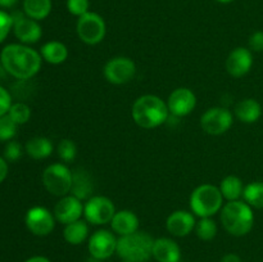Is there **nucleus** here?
<instances>
[{
	"label": "nucleus",
	"instance_id": "obj_1",
	"mask_svg": "<svg viewBox=\"0 0 263 262\" xmlns=\"http://www.w3.org/2000/svg\"><path fill=\"white\" fill-rule=\"evenodd\" d=\"M0 63L17 80H31L40 72L43 57L25 44H9L0 51Z\"/></svg>",
	"mask_w": 263,
	"mask_h": 262
},
{
	"label": "nucleus",
	"instance_id": "obj_2",
	"mask_svg": "<svg viewBox=\"0 0 263 262\" xmlns=\"http://www.w3.org/2000/svg\"><path fill=\"white\" fill-rule=\"evenodd\" d=\"M131 115L136 125L145 130H151L167 122L170 110L167 102H164L162 98L153 94H145L134 102Z\"/></svg>",
	"mask_w": 263,
	"mask_h": 262
},
{
	"label": "nucleus",
	"instance_id": "obj_3",
	"mask_svg": "<svg viewBox=\"0 0 263 262\" xmlns=\"http://www.w3.org/2000/svg\"><path fill=\"white\" fill-rule=\"evenodd\" d=\"M220 220L230 235L244 236L253 229L254 213L251 205L244 200H231L225 203L220 211Z\"/></svg>",
	"mask_w": 263,
	"mask_h": 262
},
{
	"label": "nucleus",
	"instance_id": "obj_4",
	"mask_svg": "<svg viewBox=\"0 0 263 262\" xmlns=\"http://www.w3.org/2000/svg\"><path fill=\"white\" fill-rule=\"evenodd\" d=\"M154 239L146 231H135L128 235L120 236L116 253L130 262H146L153 257Z\"/></svg>",
	"mask_w": 263,
	"mask_h": 262
},
{
	"label": "nucleus",
	"instance_id": "obj_5",
	"mask_svg": "<svg viewBox=\"0 0 263 262\" xmlns=\"http://www.w3.org/2000/svg\"><path fill=\"white\" fill-rule=\"evenodd\" d=\"M223 197L218 186L212 184H202L190 194V210L199 218L212 217L223 207Z\"/></svg>",
	"mask_w": 263,
	"mask_h": 262
},
{
	"label": "nucleus",
	"instance_id": "obj_6",
	"mask_svg": "<svg viewBox=\"0 0 263 262\" xmlns=\"http://www.w3.org/2000/svg\"><path fill=\"white\" fill-rule=\"evenodd\" d=\"M72 181H73V172L68 166L61 162L51 163L44 170L43 184L44 188L55 197H64L71 193Z\"/></svg>",
	"mask_w": 263,
	"mask_h": 262
},
{
	"label": "nucleus",
	"instance_id": "obj_7",
	"mask_svg": "<svg viewBox=\"0 0 263 262\" xmlns=\"http://www.w3.org/2000/svg\"><path fill=\"white\" fill-rule=\"evenodd\" d=\"M77 36L82 43L87 45H97L102 43L107 33V25L104 18L95 12H87L86 14L77 18Z\"/></svg>",
	"mask_w": 263,
	"mask_h": 262
},
{
	"label": "nucleus",
	"instance_id": "obj_8",
	"mask_svg": "<svg viewBox=\"0 0 263 262\" xmlns=\"http://www.w3.org/2000/svg\"><path fill=\"white\" fill-rule=\"evenodd\" d=\"M116 212L115 203L104 195H92L84 204L85 220L95 226L110 223Z\"/></svg>",
	"mask_w": 263,
	"mask_h": 262
},
{
	"label": "nucleus",
	"instance_id": "obj_9",
	"mask_svg": "<svg viewBox=\"0 0 263 262\" xmlns=\"http://www.w3.org/2000/svg\"><path fill=\"white\" fill-rule=\"evenodd\" d=\"M234 123V115L225 107L208 108L200 116V127L208 135L218 136L228 133Z\"/></svg>",
	"mask_w": 263,
	"mask_h": 262
},
{
	"label": "nucleus",
	"instance_id": "obj_10",
	"mask_svg": "<svg viewBox=\"0 0 263 262\" xmlns=\"http://www.w3.org/2000/svg\"><path fill=\"white\" fill-rule=\"evenodd\" d=\"M103 74L110 84L125 85L135 77L136 64L128 57H115L105 63Z\"/></svg>",
	"mask_w": 263,
	"mask_h": 262
},
{
	"label": "nucleus",
	"instance_id": "obj_11",
	"mask_svg": "<svg viewBox=\"0 0 263 262\" xmlns=\"http://www.w3.org/2000/svg\"><path fill=\"white\" fill-rule=\"evenodd\" d=\"M55 216L43 205L31 207L26 212L25 223L31 234L36 236H48L55 228Z\"/></svg>",
	"mask_w": 263,
	"mask_h": 262
},
{
	"label": "nucleus",
	"instance_id": "obj_12",
	"mask_svg": "<svg viewBox=\"0 0 263 262\" xmlns=\"http://www.w3.org/2000/svg\"><path fill=\"white\" fill-rule=\"evenodd\" d=\"M117 240L115 234L107 229H100L92 233L87 239V249L92 258L104 261L112 257L117 249Z\"/></svg>",
	"mask_w": 263,
	"mask_h": 262
},
{
	"label": "nucleus",
	"instance_id": "obj_13",
	"mask_svg": "<svg viewBox=\"0 0 263 262\" xmlns=\"http://www.w3.org/2000/svg\"><path fill=\"white\" fill-rule=\"evenodd\" d=\"M13 18V32L14 36L21 41V44L30 45L37 43L43 36V28L39 25V21L27 17L25 12L15 10L12 13Z\"/></svg>",
	"mask_w": 263,
	"mask_h": 262
},
{
	"label": "nucleus",
	"instance_id": "obj_14",
	"mask_svg": "<svg viewBox=\"0 0 263 262\" xmlns=\"http://www.w3.org/2000/svg\"><path fill=\"white\" fill-rule=\"evenodd\" d=\"M170 115L175 117H185L197 107V95L189 87H177L167 99Z\"/></svg>",
	"mask_w": 263,
	"mask_h": 262
},
{
	"label": "nucleus",
	"instance_id": "obj_15",
	"mask_svg": "<svg viewBox=\"0 0 263 262\" xmlns=\"http://www.w3.org/2000/svg\"><path fill=\"white\" fill-rule=\"evenodd\" d=\"M53 213L58 222L68 225L84 216V203L72 194L64 195L58 200Z\"/></svg>",
	"mask_w": 263,
	"mask_h": 262
},
{
	"label": "nucleus",
	"instance_id": "obj_16",
	"mask_svg": "<svg viewBox=\"0 0 263 262\" xmlns=\"http://www.w3.org/2000/svg\"><path fill=\"white\" fill-rule=\"evenodd\" d=\"M197 220L192 211L177 210L174 211L166 220V228L171 235L184 238L195 230Z\"/></svg>",
	"mask_w": 263,
	"mask_h": 262
},
{
	"label": "nucleus",
	"instance_id": "obj_17",
	"mask_svg": "<svg viewBox=\"0 0 263 262\" xmlns=\"http://www.w3.org/2000/svg\"><path fill=\"white\" fill-rule=\"evenodd\" d=\"M252 66H253V54L251 49L243 46L233 49L225 62L226 71L233 77L246 76L251 71Z\"/></svg>",
	"mask_w": 263,
	"mask_h": 262
},
{
	"label": "nucleus",
	"instance_id": "obj_18",
	"mask_svg": "<svg viewBox=\"0 0 263 262\" xmlns=\"http://www.w3.org/2000/svg\"><path fill=\"white\" fill-rule=\"evenodd\" d=\"M153 257L157 262H180L181 261V249L174 239H154Z\"/></svg>",
	"mask_w": 263,
	"mask_h": 262
},
{
	"label": "nucleus",
	"instance_id": "obj_19",
	"mask_svg": "<svg viewBox=\"0 0 263 262\" xmlns=\"http://www.w3.org/2000/svg\"><path fill=\"white\" fill-rule=\"evenodd\" d=\"M139 225H140L139 217L135 212L130 210L117 211L116 215L113 216L112 221H110L112 230L120 236L135 233L139 230Z\"/></svg>",
	"mask_w": 263,
	"mask_h": 262
},
{
	"label": "nucleus",
	"instance_id": "obj_20",
	"mask_svg": "<svg viewBox=\"0 0 263 262\" xmlns=\"http://www.w3.org/2000/svg\"><path fill=\"white\" fill-rule=\"evenodd\" d=\"M73 172V181H72V195L79 198L80 200H87L92 197L94 193V180L89 171L85 169H76Z\"/></svg>",
	"mask_w": 263,
	"mask_h": 262
},
{
	"label": "nucleus",
	"instance_id": "obj_21",
	"mask_svg": "<svg viewBox=\"0 0 263 262\" xmlns=\"http://www.w3.org/2000/svg\"><path fill=\"white\" fill-rule=\"evenodd\" d=\"M262 116V107L253 98L240 100L235 105V117L243 123H254Z\"/></svg>",
	"mask_w": 263,
	"mask_h": 262
},
{
	"label": "nucleus",
	"instance_id": "obj_22",
	"mask_svg": "<svg viewBox=\"0 0 263 262\" xmlns=\"http://www.w3.org/2000/svg\"><path fill=\"white\" fill-rule=\"evenodd\" d=\"M40 54L43 57V61L57 66V64L64 63L68 58L69 53L68 48L63 43L58 40H51L41 46Z\"/></svg>",
	"mask_w": 263,
	"mask_h": 262
},
{
	"label": "nucleus",
	"instance_id": "obj_23",
	"mask_svg": "<svg viewBox=\"0 0 263 262\" xmlns=\"http://www.w3.org/2000/svg\"><path fill=\"white\" fill-rule=\"evenodd\" d=\"M90 228L89 222L86 220H77L74 222L64 225L63 229V238L71 246H79L84 243L86 239H89Z\"/></svg>",
	"mask_w": 263,
	"mask_h": 262
},
{
	"label": "nucleus",
	"instance_id": "obj_24",
	"mask_svg": "<svg viewBox=\"0 0 263 262\" xmlns=\"http://www.w3.org/2000/svg\"><path fill=\"white\" fill-rule=\"evenodd\" d=\"M54 145L50 139L45 136H35L30 139L25 145V152L33 159H45L51 156Z\"/></svg>",
	"mask_w": 263,
	"mask_h": 262
},
{
	"label": "nucleus",
	"instance_id": "obj_25",
	"mask_svg": "<svg viewBox=\"0 0 263 262\" xmlns=\"http://www.w3.org/2000/svg\"><path fill=\"white\" fill-rule=\"evenodd\" d=\"M218 188H220L223 199L231 202V200H239V198L243 197L246 186L240 177L235 176V175H229L225 179H222Z\"/></svg>",
	"mask_w": 263,
	"mask_h": 262
},
{
	"label": "nucleus",
	"instance_id": "obj_26",
	"mask_svg": "<svg viewBox=\"0 0 263 262\" xmlns=\"http://www.w3.org/2000/svg\"><path fill=\"white\" fill-rule=\"evenodd\" d=\"M23 12L35 21L45 20L51 12V0H23Z\"/></svg>",
	"mask_w": 263,
	"mask_h": 262
},
{
	"label": "nucleus",
	"instance_id": "obj_27",
	"mask_svg": "<svg viewBox=\"0 0 263 262\" xmlns=\"http://www.w3.org/2000/svg\"><path fill=\"white\" fill-rule=\"evenodd\" d=\"M243 198L251 207L263 208V182L253 181L246 185Z\"/></svg>",
	"mask_w": 263,
	"mask_h": 262
},
{
	"label": "nucleus",
	"instance_id": "obj_28",
	"mask_svg": "<svg viewBox=\"0 0 263 262\" xmlns=\"http://www.w3.org/2000/svg\"><path fill=\"white\" fill-rule=\"evenodd\" d=\"M195 234L203 241H210L217 235V223L212 217H203L195 225Z\"/></svg>",
	"mask_w": 263,
	"mask_h": 262
},
{
	"label": "nucleus",
	"instance_id": "obj_29",
	"mask_svg": "<svg viewBox=\"0 0 263 262\" xmlns=\"http://www.w3.org/2000/svg\"><path fill=\"white\" fill-rule=\"evenodd\" d=\"M8 115L18 126L25 125L31 118V108L25 102H15L12 104Z\"/></svg>",
	"mask_w": 263,
	"mask_h": 262
},
{
	"label": "nucleus",
	"instance_id": "obj_30",
	"mask_svg": "<svg viewBox=\"0 0 263 262\" xmlns=\"http://www.w3.org/2000/svg\"><path fill=\"white\" fill-rule=\"evenodd\" d=\"M57 154L66 163L73 162L77 157V145L71 139H62L57 146Z\"/></svg>",
	"mask_w": 263,
	"mask_h": 262
},
{
	"label": "nucleus",
	"instance_id": "obj_31",
	"mask_svg": "<svg viewBox=\"0 0 263 262\" xmlns=\"http://www.w3.org/2000/svg\"><path fill=\"white\" fill-rule=\"evenodd\" d=\"M18 125L10 118L9 115L0 117V141H10L17 135Z\"/></svg>",
	"mask_w": 263,
	"mask_h": 262
},
{
	"label": "nucleus",
	"instance_id": "obj_32",
	"mask_svg": "<svg viewBox=\"0 0 263 262\" xmlns=\"http://www.w3.org/2000/svg\"><path fill=\"white\" fill-rule=\"evenodd\" d=\"M90 8L89 0H67V10L77 18L86 14Z\"/></svg>",
	"mask_w": 263,
	"mask_h": 262
},
{
	"label": "nucleus",
	"instance_id": "obj_33",
	"mask_svg": "<svg viewBox=\"0 0 263 262\" xmlns=\"http://www.w3.org/2000/svg\"><path fill=\"white\" fill-rule=\"evenodd\" d=\"M22 154H23L22 145H21L18 141L15 140L8 141L4 149V158L7 159L8 162L18 161V159L22 157Z\"/></svg>",
	"mask_w": 263,
	"mask_h": 262
},
{
	"label": "nucleus",
	"instance_id": "obj_34",
	"mask_svg": "<svg viewBox=\"0 0 263 262\" xmlns=\"http://www.w3.org/2000/svg\"><path fill=\"white\" fill-rule=\"evenodd\" d=\"M13 30V18L12 14L0 10V44L8 38L10 31Z\"/></svg>",
	"mask_w": 263,
	"mask_h": 262
},
{
	"label": "nucleus",
	"instance_id": "obj_35",
	"mask_svg": "<svg viewBox=\"0 0 263 262\" xmlns=\"http://www.w3.org/2000/svg\"><path fill=\"white\" fill-rule=\"evenodd\" d=\"M12 104V94L0 85V117L8 115Z\"/></svg>",
	"mask_w": 263,
	"mask_h": 262
},
{
	"label": "nucleus",
	"instance_id": "obj_36",
	"mask_svg": "<svg viewBox=\"0 0 263 262\" xmlns=\"http://www.w3.org/2000/svg\"><path fill=\"white\" fill-rule=\"evenodd\" d=\"M249 49L253 51H263V31H256L251 35L248 41Z\"/></svg>",
	"mask_w": 263,
	"mask_h": 262
},
{
	"label": "nucleus",
	"instance_id": "obj_37",
	"mask_svg": "<svg viewBox=\"0 0 263 262\" xmlns=\"http://www.w3.org/2000/svg\"><path fill=\"white\" fill-rule=\"evenodd\" d=\"M8 172H9V167H8V161L4 157L0 156V184L7 179Z\"/></svg>",
	"mask_w": 263,
	"mask_h": 262
},
{
	"label": "nucleus",
	"instance_id": "obj_38",
	"mask_svg": "<svg viewBox=\"0 0 263 262\" xmlns=\"http://www.w3.org/2000/svg\"><path fill=\"white\" fill-rule=\"evenodd\" d=\"M221 262H241V258L235 253H228L221 258Z\"/></svg>",
	"mask_w": 263,
	"mask_h": 262
},
{
	"label": "nucleus",
	"instance_id": "obj_39",
	"mask_svg": "<svg viewBox=\"0 0 263 262\" xmlns=\"http://www.w3.org/2000/svg\"><path fill=\"white\" fill-rule=\"evenodd\" d=\"M25 262H51L48 257L45 256H32L26 259Z\"/></svg>",
	"mask_w": 263,
	"mask_h": 262
},
{
	"label": "nucleus",
	"instance_id": "obj_40",
	"mask_svg": "<svg viewBox=\"0 0 263 262\" xmlns=\"http://www.w3.org/2000/svg\"><path fill=\"white\" fill-rule=\"evenodd\" d=\"M18 3V0H0V7L2 8H12Z\"/></svg>",
	"mask_w": 263,
	"mask_h": 262
},
{
	"label": "nucleus",
	"instance_id": "obj_41",
	"mask_svg": "<svg viewBox=\"0 0 263 262\" xmlns=\"http://www.w3.org/2000/svg\"><path fill=\"white\" fill-rule=\"evenodd\" d=\"M7 76H9V74H8V72L5 71V68L3 67V64L0 63V81L4 79H7Z\"/></svg>",
	"mask_w": 263,
	"mask_h": 262
},
{
	"label": "nucleus",
	"instance_id": "obj_42",
	"mask_svg": "<svg viewBox=\"0 0 263 262\" xmlns=\"http://www.w3.org/2000/svg\"><path fill=\"white\" fill-rule=\"evenodd\" d=\"M216 2L221 3V4H230V3H233L234 0H216Z\"/></svg>",
	"mask_w": 263,
	"mask_h": 262
},
{
	"label": "nucleus",
	"instance_id": "obj_43",
	"mask_svg": "<svg viewBox=\"0 0 263 262\" xmlns=\"http://www.w3.org/2000/svg\"><path fill=\"white\" fill-rule=\"evenodd\" d=\"M122 262H130V261H122Z\"/></svg>",
	"mask_w": 263,
	"mask_h": 262
}]
</instances>
